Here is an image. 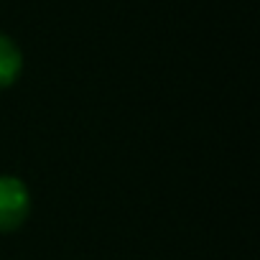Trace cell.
Instances as JSON below:
<instances>
[{
	"instance_id": "1",
	"label": "cell",
	"mask_w": 260,
	"mask_h": 260,
	"mask_svg": "<svg viewBox=\"0 0 260 260\" xmlns=\"http://www.w3.org/2000/svg\"><path fill=\"white\" fill-rule=\"evenodd\" d=\"M31 212L28 186L18 176H0V232L18 230Z\"/></svg>"
},
{
	"instance_id": "2",
	"label": "cell",
	"mask_w": 260,
	"mask_h": 260,
	"mask_svg": "<svg viewBox=\"0 0 260 260\" xmlns=\"http://www.w3.org/2000/svg\"><path fill=\"white\" fill-rule=\"evenodd\" d=\"M21 69H23L21 49L8 36L0 34V87H11L21 77Z\"/></svg>"
}]
</instances>
